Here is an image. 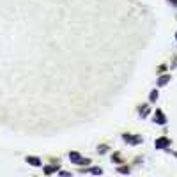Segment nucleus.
Segmentation results:
<instances>
[{"instance_id": "nucleus-1", "label": "nucleus", "mask_w": 177, "mask_h": 177, "mask_svg": "<svg viewBox=\"0 0 177 177\" xmlns=\"http://www.w3.org/2000/svg\"><path fill=\"white\" fill-rule=\"evenodd\" d=\"M69 160L74 161V163H78V165H88V163H90V160H83L78 152H71V154H69Z\"/></svg>"}, {"instance_id": "nucleus-2", "label": "nucleus", "mask_w": 177, "mask_h": 177, "mask_svg": "<svg viewBox=\"0 0 177 177\" xmlns=\"http://www.w3.org/2000/svg\"><path fill=\"white\" fill-rule=\"evenodd\" d=\"M168 145H170V140L166 138V136H161V138H158L154 142L156 149H165V147H168Z\"/></svg>"}, {"instance_id": "nucleus-3", "label": "nucleus", "mask_w": 177, "mask_h": 177, "mask_svg": "<svg viewBox=\"0 0 177 177\" xmlns=\"http://www.w3.org/2000/svg\"><path fill=\"white\" fill-rule=\"evenodd\" d=\"M154 121L158 122V124H165V122H166V119H165V115H163V112H161V110H156Z\"/></svg>"}, {"instance_id": "nucleus-4", "label": "nucleus", "mask_w": 177, "mask_h": 177, "mask_svg": "<svg viewBox=\"0 0 177 177\" xmlns=\"http://www.w3.org/2000/svg\"><path fill=\"white\" fill-rule=\"evenodd\" d=\"M124 140L129 142V144H140V142H142L140 136H131V135H124Z\"/></svg>"}, {"instance_id": "nucleus-5", "label": "nucleus", "mask_w": 177, "mask_h": 177, "mask_svg": "<svg viewBox=\"0 0 177 177\" xmlns=\"http://www.w3.org/2000/svg\"><path fill=\"white\" fill-rule=\"evenodd\" d=\"M27 161L30 163V165H34V166H39V165H41L39 158H34V156H28V158H27Z\"/></svg>"}, {"instance_id": "nucleus-6", "label": "nucleus", "mask_w": 177, "mask_h": 177, "mask_svg": "<svg viewBox=\"0 0 177 177\" xmlns=\"http://www.w3.org/2000/svg\"><path fill=\"white\" fill-rule=\"evenodd\" d=\"M168 80H170V76H168V74H163V76L160 78V82H158V83H160V85H165Z\"/></svg>"}, {"instance_id": "nucleus-7", "label": "nucleus", "mask_w": 177, "mask_h": 177, "mask_svg": "<svg viewBox=\"0 0 177 177\" xmlns=\"http://www.w3.org/2000/svg\"><path fill=\"white\" fill-rule=\"evenodd\" d=\"M140 113H142V115H147V113H149V108H147V106H144V108H140Z\"/></svg>"}, {"instance_id": "nucleus-8", "label": "nucleus", "mask_w": 177, "mask_h": 177, "mask_svg": "<svg viewBox=\"0 0 177 177\" xmlns=\"http://www.w3.org/2000/svg\"><path fill=\"white\" fill-rule=\"evenodd\" d=\"M119 172H122V174H127V172H129V168H127V166H121V168H119Z\"/></svg>"}, {"instance_id": "nucleus-9", "label": "nucleus", "mask_w": 177, "mask_h": 177, "mask_svg": "<svg viewBox=\"0 0 177 177\" xmlns=\"http://www.w3.org/2000/svg\"><path fill=\"white\" fill-rule=\"evenodd\" d=\"M55 168H57V166H48V168H46L44 172H46V174H51V172L55 170Z\"/></svg>"}, {"instance_id": "nucleus-10", "label": "nucleus", "mask_w": 177, "mask_h": 177, "mask_svg": "<svg viewBox=\"0 0 177 177\" xmlns=\"http://www.w3.org/2000/svg\"><path fill=\"white\" fill-rule=\"evenodd\" d=\"M156 98H158V92H156V90H154V92L151 94V101H156Z\"/></svg>"}, {"instance_id": "nucleus-11", "label": "nucleus", "mask_w": 177, "mask_h": 177, "mask_svg": "<svg viewBox=\"0 0 177 177\" xmlns=\"http://www.w3.org/2000/svg\"><path fill=\"white\" fill-rule=\"evenodd\" d=\"M172 4H174V6H177V0H170Z\"/></svg>"}]
</instances>
